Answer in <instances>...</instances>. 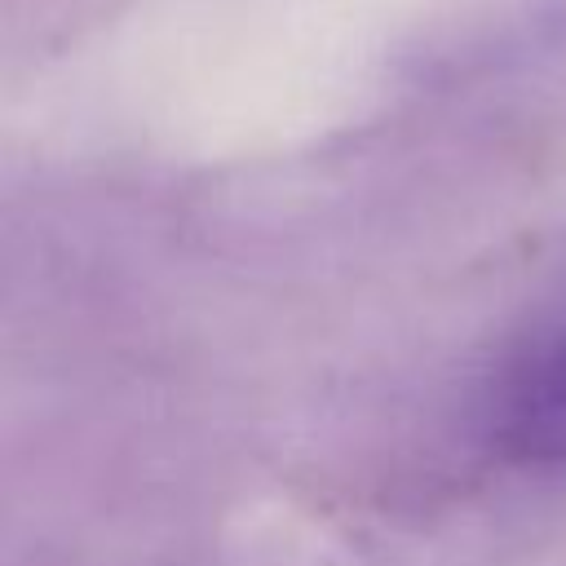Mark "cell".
Here are the masks:
<instances>
[{
	"instance_id": "1",
	"label": "cell",
	"mask_w": 566,
	"mask_h": 566,
	"mask_svg": "<svg viewBox=\"0 0 566 566\" xmlns=\"http://www.w3.org/2000/svg\"><path fill=\"white\" fill-rule=\"evenodd\" d=\"M491 447L526 469H566V310L526 336L486 394Z\"/></svg>"
}]
</instances>
